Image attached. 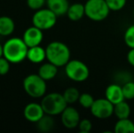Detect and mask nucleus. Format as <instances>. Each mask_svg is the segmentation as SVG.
I'll return each instance as SVG.
<instances>
[{"instance_id": "obj_3", "label": "nucleus", "mask_w": 134, "mask_h": 133, "mask_svg": "<svg viewBox=\"0 0 134 133\" xmlns=\"http://www.w3.org/2000/svg\"><path fill=\"white\" fill-rule=\"evenodd\" d=\"M40 104L45 113L51 116L60 115L69 105L64 99L63 94L58 92L46 94L42 98Z\"/></svg>"}, {"instance_id": "obj_10", "label": "nucleus", "mask_w": 134, "mask_h": 133, "mask_svg": "<svg viewBox=\"0 0 134 133\" xmlns=\"http://www.w3.org/2000/svg\"><path fill=\"white\" fill-rule=\"evenodd\" d=\"M43 37H44L43 30L35 26H32L25 30L22 39L28 48H31V47L40 45L43 41Z\"/></svg>"}, {"instance_id": "obj_27", "label": "nucleus", "mask_w": 134, "mask_h": 133, "mask_svg": "<svg viewBox=\"0 0 134 133\" xmlns=\"http://www.w3.org/2000/svg\"><path fill=\"white\" fill-rule=\"evenodd\" d=\"M78 129L81 133H88L92 130V123L90 119H80L79 123Z\"/></svg>"}, {"instance_id": "obj_26", "label": "nucleus", "mask_w": 134, "mask_h": 133, "mask_svg": "<svg viewBox=\"0 0 134 133\" xmlns=\"http://www.w3.org/2000/svg\"><path fill=\"white\" fill-rule=\"evenodd\" d=\"M110 11H120L126 5L127 0H105Z\"/></svg>"}, {"instance_id": "obj_8", "label": "nucleus", "mask_w": 134, "mask_h": 133, "mask_svg": "<svg viewBox=\"0 0 134 133\" xmlns=\"http://www.w3.org/2000/svg\"><path fill=\"white\" fill-rule=\"evenodd\" d=\"M92 116L99 119H106L110 118L114 113V104L106 98L97 99L90 108Z\"/></svg>"}, {"instance_id": "obj_19", "label": "nucleus", "mask_w": 134, "mask_h": 133, "mask_svg": "<svg viewBox=\"0 0 134 133\" xmlns=\"http://www.w3.org/2000/svg\"><path fill=\"white\" fill-rule=\"evenodd\" d=\"M131 109L129 103L124 100L114 105V113H113V115H115V117L118 119H127L131 115Z\"/></svg>"}, {"instance_id": "obj_22", "label": "nucleus", "mask_w": 134, "mask_h": 133, "mask_svg": "<svg viewBox=\"0 0 134 133\" xmlns=\"http://www.w3.org/2000/svg\"><path fill=\"white\" fill-rule=\"evenodd\" d=\"M115 83H118L120 85H123V84L127 83L129 81L133 80V78L131 74L127 70H120L115 74L114 76Z\"/></svg>"}, {"instance_id": "obj_2", "label": "nucleus", "mask_w": 134, "mask_h": 133, "mask_svg": "<svg viewBox=\"0 0 134 133\" xmlns=\"http://www.w3.org/2000/svg\"><path fill=\"white\" fill-rule=\"evenodd\" d=\"M46 54L48 61L57 67H65L70 60V50L69 48L63 42L52 41L47 46Z\"/></svg>"}, {"instance_id": "obj_7", "label": "nucleus", "mask_w": 134, "mask_h": 133, "mask_svg": "<svg viewBox=\"0 0 134 133\" xmlns=\"http://www.w3.org/2000/svg\"><path fill=\"white\" fill-rule=\"evenodd\" d=\"M58 16L49 8H41L35 11L32 16V24L41 30H48L56 25Z\"/></svg>"}, {"instance_id": "obj_11", "label": "nucleus", "mask_w": 134, "mask_h": 133, "mask_svg": "<svg viewBox=\"0 0 134 133\" xmlns=\"http://www.w3.org/2000/svg\"><path fill=\"white\" fill-rule=\"evenodd\" d=\"M23 114L27 121L32 123H37L46 113H45L41 104H38L37 102H30L27 105H26Z\"/></svg>"}, {"instance_id": "obj_12", "label": "nucleus", "mask_w": 134, "mask_h": 133, "mask_svg": "<svg viewBox=\"0 0 134 133\" xmlns=\"http://www.w3.org/2000/svg\"><path fill=\"white\" fill-rule=\"evenodd\" d=\"M105 98L114 105L125 100L121 85L118 83H112L108 86L105 90Z\"/></svg>"}, {"instance_id": "obj_18", "label": "nucleus", "mask_w": 134, "mask_h": 133, "mask_svg": "<svg viewBox=\"0 0 134 133\" xmlns=\"http://www.w3.org/2000/svg\"><path fill=\"white\" fill-rule=\"evenodd\" d=\"M115 133H134V122L129 118L119 119L114 125Z\"/></svg>"}, {"instance_id": "obj_24", "label": "nucleus", "mask_w": 134, "mask_h": 133, "mask_svg": "<svg viewBox=\"0 0 134 133\" xmlns=\"http://www.w3.org/2000/svg\"><path fill=\"white\" fill-rule=\"evenodd\" d=\"M94 101L95 100H94L93 96L90 93H82L80 94V99H79V103L84 108H90Z\"/></svg>"}, {"instance_id": "obj_28", "label": "nucleus", "mask_w": 134, "mask_h": 133, "mask_svg": "<svg viewBox=\"0 0 134 133\" xmlns=\"http://www.w3.org/2000/svg\"><path fill=\"white\" fill-rule=\"evenodd\" d=\"M45 4H47V0H27V7L34 11L43 8Z\"/></svg>"}, {"instance_id": "obj_16", "label": "nucleus", "mask_w": 134, "mask_h": 133, "mask_svg": "<svg viewBox=\"0 0 134 133\" xmlns=\"http://www.w3.org/2000/svg\"><path fill=\"white\" fill-rule=\"evenodd\" d=\"M16 24L13 18L8 16H0V36L2 37H9L15 31Z\"/></svg>"}, {"instance_id": "obj_32", "label": "nucleus", "mask_w": 134, "mask_h": 133, "mask_svg": "<svg viewBox=\"0 0 134 133\" xmlns=\"http://www.w3.org/2000/svg\"><path fill=\"white\" fill-rule=\"evenodd\" d=\"M133 16H134V9H133Z\"/></svg>"}, {"instance_id": "obj_33", "label": "nucleus", "mask_w": 134, "mask_h": 133, "mask_svg": "<svg viewBox=\"0 0 134 133\" xmlns=\"http://www.w3.org/2000/svg\"><path fill=\"white\" fill-rule=\"evenodd\" d=\"M133 81H134V78H133Z\"/></svg>"}, {"instance_id": "obj_21", "label": "nucleus", "mask_w": 134, "mask_h": 133, "mask_svg": "<svg viewBox=\"0 0 134 133\" xmlns=\"http://www.w3.org/2000/svg\"><path fill=\"white\" fill-rule=\"evenodd\" d=\"M63 96H64L65 100L67 101V103L69 105V104H73V103L79 101L80 93L77 88L69 87L65 89V91L63 92Z\"/></svg>"}, {"instance_id": "obj_23", "label": "nucleus", "mask_w": 134, "mask_h": 133, "mask_svg": "<svg viewBox=\"0 0 134 133\" xmlns=\"http://www.w3.org/2000/svg\"><path fill=\"white\" fill-rule=\"evenodd\" d=\"M122 91H123V96L125 100H131L134 99V81H129L127 83L123 84Z\"/></svg>"}, {"instance_id": "obj_14", "label": "nucleus", "mask_w": 134, "mask_h": 133, "mask_svg": "<svg viewBox=\"0 0 134 133\" xmlns=\"http://www.w3.org/2000/svg\"><path fill=\"white\" fill-rule=\"evenodd\" d=\"M48 8L53 11L58 16L67 15L68 9L69 7V0H47Z\"/></svg>"}, {"instance_id": "obj_30", "label": "nucleus", "mask_w": 134, "mask_h": 133, "mask_svg": "<svg viewBox=\"0 0 134 133\" xmlns=\"http://www.w3.org/2000/svg\"><path fill=\"white\" fill-rule=\"evenodd\" d=\"M127 60L131 66L134 67V48H131L127 54Z\"/></svg>"}, {"instance_id": "obj_1", "label": "nucleus", "mask_w": 134, "mask_h": 133, "mask_svg": "<svg viewBox=\"0 0 134 133\" xmlns=\"http://www.w3.org/2000/svg\"><path fill=\"white\" fill-rule=\"evenodd\" d=\"M28 47L20 37L8 38L3 45V57L11 64H18L27 59Z\"/></svg>"}, {"instance_id": "obj_9", "label": "nucleus", "mask_w": 134, "mask_h": 133, "mask_svg": "<svg viewBox=\"0 0 134 133\" xmlns=\"http://www.w3.org/2000/svg\"><path fill=\"white\" fill-rule=\"evenodd\" d=\"M60 119H61L62 125L65 128L69 130H73L75 128H78L81 119L77 108L68 105L67 108L60 114Z\"/></svg>"}, {"instance_id": "obj_5", "label": "nucleus", "mask_w": 134, "mask_h": 133, "mask_svg": "<svg viewBox=\"0 0 134 133\" xmlns=\"http://www.w3.org/2000/svg\"><path fill=\"white\" fill-rule=\"evenodd\" d=\"M85 5V16L92 21H102L109 15L110 9L105 0H87Z\"/></svg>"}, {"instance_id": "obj_4", "label": "nucleus", "mask_w": 134, "mask_h": 133, "mask_svg": "<svg viewBox=\"0 0 134 133\" xmlns=\"http://www.w3.org/2000/svg\"><path fill=\"white\" fill-rule=\"evenodd\" d=\"M23 89L31 98H43L47 92V81L38 74H29L24 78Z\"/></svg>"}, {"instance_id": "obj_15", "label": "nucleus", "mask_w": 134, "mask_h": 133, "mask_svg": "<svg viewBox=\"0 0 134 133\" xmlns=\"http://www.w3.org/2000/svg\"><path fill=\"white\" fill-rule=\"evenodd\" d=\"M58 71V67H57L56 65L52 64L51 62H47L43 63L38 68L37 74L46 81L53 79L54 78H56L57 74Z\"/></svg>"}, {"instance_id": "obj_25", "label": "nucleus", "mask_w": 134, "mask_h": 133, "mask_svg": "<svg viewBox=\"0 0 134 133\" xmlns=\"http://www.w3.org/2000/svg\"><path fill=\"white\" fill-rule=\"evenodd\" d=\"M124 42L130 48H134V25H131L125 30Z\"/></svg>"}, {"instance_id": "obj_31", "label": "nucleus", "mask_w": 134, "mask_h": 133, "mask_svg": "<svg viewBox=\"0 0 134 133\" xmlns=\"http://www.w3.org/2000/svg\"><path fill=\"white\" fill-rule=\"evenodd\" d=\"M3 57V45L0 44V57Z\"/></svg>"}, {"instance_id": "obj_29", "label": "nucleus", "mask_w": 134, "mask_h": 133, "mask_svg": "<svg viewBox=\"0 0 134 133\" xmlns=\"http://www.w3.org/2000/svg\"><path fill=\"white\" fill-rule=\"evenodd\" d=\"M11 63L5 57H0V76H5L9 72Z\"/></svg>"}, {"instance_id": "obj_6", "label": "nucleus", "mask_w": 134, "mask_h": 133, "mask_svg": "<svg viewBox=\"0 0 134 133\" xmlns=\"http://www.w3.org/2000/svg\"><path fill=\"white\" fill-rule=\"evenodd\" d=\"M66 76L75 82H83L90 77V68L79 59H70L65 66Z\"/></svg>"}, {"instance_id": "obj_13", "label": "nucleus", "mask_w": 134, "mask_h": 133, "mask_svg": "<svg viewBox=\"0 0 134 133\" xmlns=\"http://www.w3.org/2000/svg\"><path fill=\"white\" fill-rule=\"evenodd\" d=\"M27 59L33 64H40L45 59H47L46 48H42L40 45L28 48Z\"/></svg>"}, {"instance_id": "obj_17", "label": "nucleus", "mask_w": 134, "mask_h": 133, "mask_svg": "<svg viewBox=\"0 0 134 133\" xmlns=\"http://www.w3.org/2000/svg\"><path fill=\"white\" fill-rule=\"evenodd\" d=\"M67 16L71 21H79L85 16V5L81 3H74L69 5Z\"/></svg>"}, {"instance_id": "obj_20", "label": "nucleus", "mask_w": 134, "mask_h": 133, "mask_svg": "<svg viewBox=\"0 0 134 133\" xmlns=\"http://www.w3.org/2000/svg\"><path fill=\"white\" fill-rule=\"evenodd\" d=\"M55 121L53 116L45 114L37 122V128L41 132H48L54 128Z\"/></svg>"}]
</instances>
